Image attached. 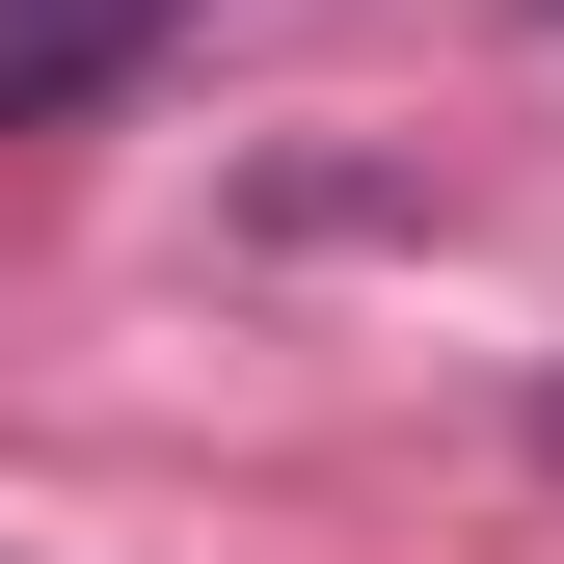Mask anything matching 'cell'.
Returning <instances> with one entry per match:
<instances>
[{
    "label": "cell",
    "mask_w": 564,
    "mask_h": 564,
    "mask_svg": "<svg viewBox=\"0 0 564 564\" xmlns=\"http://www.w3.org/2000/svg\"><path fill=\"white\" fill-rule=\"evenodd\" d=\"M162 28H188V0H0V108H108Z\"/></svg>",
    "instance_id": "1"
},
{
    "label": "cell",
    "mask_w": 564,
    "mask_h": 564,
    "mask_svg": "<svg viewBox=\"0 0 564 564\" xmlns=\"http://www.w3.org/2000/svg\"><path fill=\"white\" fill-rule=\"evenodd\" d=\"M538 457H564V377H538Z\"/></svg>",
    "instance_id": "2"
}]
</instances>
